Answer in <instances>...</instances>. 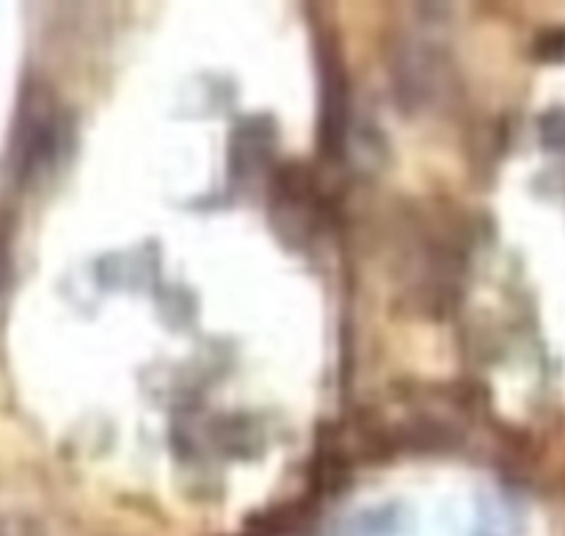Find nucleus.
I'll return each instance as SVG.
<instances>
[{
	"instance_id": "f257e3e1",
	"label": "nucleus",
	"mask_w": 565,
	"mask_h": 536,
	"mask_svg": "<svg viewBox=\"0 0 565 536\" xmlns=\"http://www.w3.org/2000/svg\"><path fill=\"white\" fill-rule=\"evenodd\" d=\"M243 536H307V514L292 506L281 508L254 523Z\"/></svg>"
}]
</instances>
